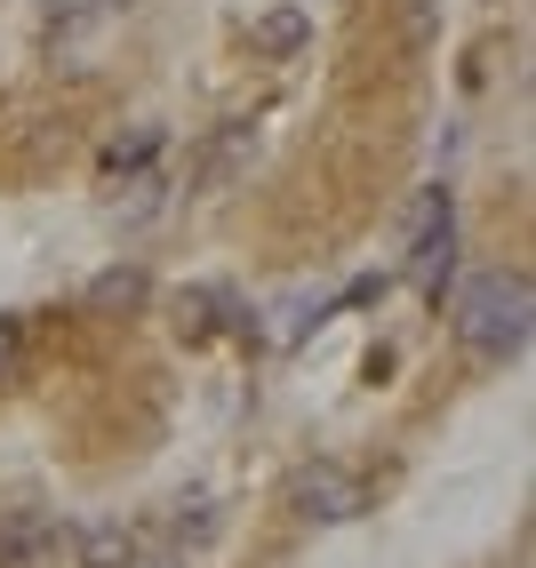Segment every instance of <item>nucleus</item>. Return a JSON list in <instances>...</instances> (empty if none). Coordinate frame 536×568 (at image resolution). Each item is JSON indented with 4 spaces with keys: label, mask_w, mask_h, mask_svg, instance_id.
Instances as JSON below:
<instances>
[{
    "label": "nucleus",
    "mask_w": 536,
    "mask_h": 568,
    "mask_svg": "<svg viewBox=\"0 0 536 568\" xmlns=\"http://www.w3.org/2000/svg\"><path fill=\"white\" fill-rule=\"evenodd\" d=\"M289 505L304 513V520H321V528H336V520H361L368 513V488L353 480V473H344V465H304L296 480H289Z\"/></svg>",
    "instance_id": "f03ea898"
},
{
    "label": "nucleus",
    "mask_w": 536,
    "mask_h": 568,
    "mask_svg": "<svg viewBox=\"0 0 536 568\" xmlns=\"http://www.w3.org/2000/svg\"><path fill=\"white\" fill-rule=\"evenodd\" d=\"M249 153V121H233V129H224V144H216V153H209V169H201V184H224V176H233V161Z\"/></svg>",
    "instance_id": "9d476101"
},
{
    "label": "nucleus",
    "mask_w": 536,
    "mask_h": 568,
    "mask_svg": "<svg viewBox=\"0 0 536 568\" xmlns=\"http://www.w3.org/2000/svg\"><path fill=\"white\" fill-rule=\"evenodd\" d=\"M152 153H161V129H129V136H112V144H104V176H121V169H144Z\"/></svg>",
    "instance_id": "6e6552de"
},
{
    "label": "nucleus",
    "mask_w": 536,
    "mask_h": 568,
    "mask_svg": "<svg viewBox=\"0 0 536 568\" xmlns=\"http://www.w3.org/2000/svg\"><path fill=\"white\" fill-rule=\"evenodd\" d=\"M49 545H57V520H41V513H17L9 528H0V560H32Z\"/></svg>",
    "instance_id": "0eeeda50"
},
{
    "label": "nucleus",
    "mask_w": 536,
    "mask_h": 568,
    "mask_svg": "<svg viewBox=\"0 0 536 568\" xmlns=\"http://www.w3.org/2000/svg\"><path fill=\"white\" fill-rule=\"evenodd\" d=\"M216 313H224V296H216V288H193V296L176 305V328H184V336H209Z\"/></svg>",
    "instance_id": "1a4fd4ad"
},
{
    "label": "nucleus",
    "mask_w": 536,
    "mask_h": 568,
    "mask_svg": "<svg viewBox=\"0 0 536 568\" xmlns=\"http://www.w3.org/2000/svg\"><path fill=\"white\" fill-rule=\"evenodd\" d=\"M144 305V273H136V264H112V273H97L89 281V313H136Z\"/></svg>",
    "instance_id": "423d86ee"
},
{
    "label": "nucleus",
    "mask_w": 536,
    "mask_h": 568,
    "mask_svg": "<svg viewBox=\"0 0 536 568\" xmlns=\"http://www.w3.org/2000/svg\"><path fill=\"white\" fill-rule=\"evenodd\" d=\"M528 321H536V296H528V273H505L488 264L456 288V345L473 361H520L528 353Z\"/></svg>",
    "instance_id": "f257e3e1"
},
{
    "label": "nucleus",
    "mask_w": 536,
    "mask_h": 568,
    "mask_svg": "<svg viewBox=\"0 0 536 568\" xmlns=\"http://www.w3.org/2000/svg\"><path fill=\"white\" fill-rule=\"evenodd\" d=\"M448 273H456V209L425 216V224H416V233H408V288H425L433 305H441Z\"/></svg>",
    "instance_id": "7ed1b4c3"
},
{
    "label": "nucleus",
    "mask_w": 536,
    "mask_h": 568,
    "mask_svg": "<svg viewBox=\"0 0 536 568\" xmlns=\"http://www.w3.org/2000/svg\"><path fill=\"white\" fill-rule=\"evenodd\" d=\"M304 41H313V9H296V0H281V9H264L249 24V49L256 57H296Z\"/></svg>",
    "instance_id": "20e7f679"
},
{
    "label": "nucleus",
    "mask_w": 536,
    "mask_h": 568,
    "mask_svg": "<svg viewBox=\"0 0 536 568\" xmlns=\"http://www.w3.org/2000/svg\"><path fill=\"white\" fill-rule=\"evenodd\" d=\"M9 368H17V321L0 313V376H9Z\"/></svg>",
    "instance_id": "9b49d317"
},
{
    "label": "nucleus",
    "mask_w": 536,
    "mask_h": 568,
    "mask_svg": "<svg viewBox=\"0 0 536 568\" xmlns=\"http://www.w3.org/2000/svg\"><path fill=\"white\" fill-rule=\"evenodd\" d=\"M81 568H129L136 560V528H121V520H97V528H81Z\"/></svg>",
    "instance_id": "39448f33"
}]
</instances>
